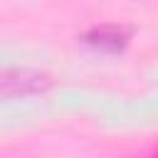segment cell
<instances>
[{
    "instance_id": "obj_1",
    "label": "cell",
    "mask_w": 158,
    "mask_h": 158,
    "mask_svg": "<svg viewBox=\"0 0 158 158\" xmlns=\"http://www.w3.org/2000/svg\"><path fill=\"white\" fill-rule=\"evenodd\" d=\"M131 37H133V30L123 22H99V25L86 27L77 40L91 52L116 57L126 52V47L131 44Z\"/></svg>"
},
{
    "instance_id": "obj_2",
    "label": "cell",
    "mask_w": 158,
    "mask_h": 158,
    "mask_svg": "<svg viewBox=\"0 0 158 158\" xmlns=\"http://www.w3.org/2000/svg\"><path fill=\"white\" fill-rule=\"evenodd\" d=\"M54 79L47 72L30 69V67H5L0 77V94L2 99H25L37 96L52 89Z\"/></svg>"
}]
</instances>
